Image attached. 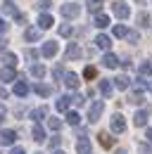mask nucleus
<instances>
[{"label": "nucleus", "instance_id": "nucleus-1", "mask_svg": "<svg viewBox=\"0 0 152 154\" xmlns=\"http://www.w3.org/2000/svg\"><path fill=\"white\" fill-rule=\"evenodd\" d=\"M112 12H114V17H119V19H128L131 7H128L124 0H116V2H112Z\"/></svg>", "mask_w": 152, "mask_h": 154}, {"label": "nucleus", "instance_id": "nucleus-2", "mask_svg": "<svg viewBox=\"0 0 152 154\" xmlns=\"http://www.w3.org/2000/svg\"><path fill=\"white\" fill-rule=\"evenodd\" d=\"M102 109H105V102H102V100H95L93 104H90V109H88V121L95 123V121L102 116Z\"/></svg>", "mask_w": 152, "mask_h": 154}, {"label": "nucleus", "instance_id": "nucleus-3", "mask_svg": "<svg viewBox=\"0 0 152 154\" xmlns=\"http://www.w3.org/2000/svg\"><path fill=\"white\" fill-rule=\"evenodd\" d=\"M81 14V5H76V2H67V5H62V17H67V19H76Z\"/></svg>", "mask_w": 152, "mask_h": 154}, {"label": "nucleus", "instance_id": "nucleus-4", "mask_svg": "<svg viewBox=\"0 0 152 154\" xmlns=\"http://www.w3.org/2000/svg\"><path fill=\"white\" fill-rule=\"evenodd\" d=\"M109 126H112V133H124V131H126V119L121 114H114Z\"/></svg>", "mask_w": 152, "mask_h": 154}, {"label": "nucleus", "instance_id": "nucleus-5", "mask_svg": "<svg viewBox=\"0 0 152 154\" xmlns=\"http://www.w3.org/2000/svg\"><path fill=\"white\" fill-rule=\"evenodd\" d=\"M147 119H150V112H147V109H138L135 116H133V123H135L138 128H143V126H147Z\"/></svg>", "mask_w": 152, "mask_h": 154}, {"label": "nucleus", "instance_id": "nucleus-6", "mask_svg": "<svg viewBox=\"0 0 152 154\" xmlns=\"http://www.w3.org/2000/svg\"><path fill=\"white\" fill-rule=\"evenodd\" d=\"M57 50H59V45H57L55 40H48V43L43 45L40 55H43V57H55V55H57Z\"/></svg>", "mask_w": 152, "mask_h": 154}, {"label": "nucleus", "instance_id": "nucleus-7", "mask_svg": "<svg viewBox=\"0 0 152 154\" xmlns=\"http://www.w3.org/2000/svg\"><path fill=\"white\" fill-rule=\"evenodd\" d=\"M55 24V19H52V14H48V12H43L40 17H38V29L43 31V29H50Z\"/></svg>", "mask_w": 152, "mask_h": 154}, {"label": "nucleus", "instance_id": "nucleus-8", "mask_svg": "<svg viewBox=\"0 0 152 154\" xmlns=\"http://www.w3.org/2000/svg\"><path fill=\"white\" fill-rule=\"evenodd\" d=\"M14 140H17V131H10L7 128V131L0 133V142L2 145H14Z\"/></svg>", "mask_w": 152, "mask_h": 154}, {"label": "nucleus", "instance_id": "nucleus-9", "mask_svg": "<svg viewBox=\"0 0 152 154\" xmlns=\"http://www.w3.org/2000/svg\"><path fill=\"white\" fill-rule=\"evenodd\" d=\"M29 90H31V88H29L26 81H17V83H14V95H17V97H26V95H29Z\"/></svg>", "mask_w": 152, "mask_h": 154}, {"label": "nucleus", "instance_id": "nucleus-10", "mask_svg": "<svg viewBox=\"0 0 152 154\" xmlns=\"http://www.w3.org/2000/svg\"><path fill=\"white\" fill-rule=\"evenodd\" d=\"M64 85H67V88H71V90L78 88V76H76L74 71H67V74H64Z\"/></svg>", "mask_w": 152, "mask_h": 154}, {"label": "nucleus", "instance_id": "nucleus-11", "mask_svg": "<svg viewBox=\"0 0 152 154\" xmlns=\"http://www.w3.org/2000/svg\"><path fill=\"white\" fill-rule=\"evenodd\" d=\"M100 93H102L105 97H112L114 85H112V81H109V78H102V81H100Z\"/></svg>", "mask_w": 152, "mask_h": 154}, {"label": "nucleus", "instance_id": "nucleus-12", "mask_svg": "<svg viewBox=\"0 0 152 154\" xmlns=\"http://www.w3.org/2000/svg\"><path fill=\"white\" fill-rule=\"evenodd\" d=\"M2 12H5L7 17H17V14H19L17 5H14L12 0H5V2H2Z\"/></svg>", "mask_w": 152, "mask_h": 154}, {"label": "nucleus", "instance_id": "nucleus-13", "mask_svg": "<svg viewBox=\"0 0 152 154\" xmlns=\"http://www.w3.org/2000/svg\"><path fill=\"white\" fill-rule=\"evenodd\" d=\"M102 64H105L107 69H116V66H119V57L112 55V52H107V55L102 57Z\"/></svg>", "mask_w": 152, "mask_h": 154}, {"label": "nucleus", "instance_id": "nucleus-14", "mask_svg": "<svg viewBox=\"0 0 152 154\" xmlns=\"http://www.w3.org/2000/svg\"><path fill=\"white\" fill-rule=\"evenodd\" d=\"M109 45H112V40H109V36H105V33H100L95 38V48H100V50H109Z\"/></svg>", "mask_w": 152, "mask_h": 154}, {"label": "nucleus", "instance_id": "nucleus-15", "mask_svg": "<svg viewBox=\"0 0 152 154\" xmlns=\"http://www.w3.org/2000/svg\"><path fill=\"white\" fill-rule=\"evenodd\" d=\"M97 140H100V145H102L105 149H109V147H114V137H112L109 133H105V131H102V133L97 135Z\"/></svg>", "mask_w": 152, "mask_h": 154}, {"label": "nucleus", "instance_id": "nucleus-16", "mask_svg": "<svg viewBox=\"0 0 152 154\" xmlns=\"http://www.w3.org/2000/svg\"><path fill=\"white\" fill-rule=\"evenodd\" d=\"M143 100H145V97H143V90H138V88H135V90H131V93H128V97H126V102H131V104H140Z\"/></svg>", "mask_w": 152, "mask_h": 154}, {"label": "nucleus", "instance_id": "nucleus-17", "mask_svg": "<svg viewBox=\"0 0 152 154\" xmlns=\"http://www.w3.org/2000/svg\"><path fill=\"white\" fill-rule=\"evenodd\" d=\"M69 104H71V97L69 95H62L59 100H57V112H69Z\"/></svg>", "mask_w": 152, "mask_h": 154}, {"label": "nucleus", "instance_id": "nucleus-18", "mask_svg": "<svg viewBox=\"0 0 152 154\" xmlns=\"http://www.w3.org/2000/svg\"><path fill=\"white\" fill-rule=\"evenodd\" d=\"M112 85H116L119 90H126V88L131 85V78H128V76H124V74H121V76H116V78H114V83H112Z\"/></svg>", "mask_w": 152, "mask_h": 154}, {"label": "nucleus", "instance_id": "nucleus-19", "mask_svg": "<svg viewBox=\"0 0 152 154\" xmlns=\"http://www.w3.org/2000/svg\"><path fill=\"white\" fill-rule=\"evenodd\" d=\"M33 93H38L40 97H48V95H52V88L45 85V83H36V85H33Z\"/></svg>", "mask_w": 152, "mask_h": 154}, {"label": "nucleus", "instance_id": "nucleus-20", "mask_svg": "<svg viewBox=\"0 0 152 154\" xmlns=\"http://www.w3.org/2000/svg\"><path fill=\"white\" fill-rule=\"evenodd\" d=\"M81 57V48L76 45V43H69V48H67V59H78Z\"/></svg>", "mask_w": 152, "mask_h": 154}, {"label": "nucleus", "instance_id": "nucleus-21", "mask_svg": "<svg viewBox=\"0 0 152 154\" xmlns=\"http://www.w3.org/2000/svg\"><path fill=\"white\" fill-rule=\"evenodd\" d=\"M138 74H140V76H152V59H145V62L138 66Z\"/></svg>", "mask_w": 152, "mask_h": 154}, {"label": "nucleus", "instance_id": "nucleus-22", "mask_svg": "<svg viewBox=\"0 0 152 154\" xmlns=\"http://www.w3.org/2000/svg\"><path fill=\"white\" fill-rule=\"evenodd\" d=\"M76 152H78V154H90V142H88L86 137H81L78 145H76Z\"/></svg>", "mask_w": 152, "mask_h": 154}, {"label": "nucleus", "instance_id": "nucleus-23", "mask_svg": "<svg viewBox=\"0 0 152 154\" xmlns=\"http://www.w3.org/2000/svg\"><path fill=\"white\" fill-rule=\"evenodd\" d=\"M31 135H33V140H36V142H43V140H45V131H43L38 123H33V128H31Z\"/></svg>", "mask_w": 152, "mask_h": 154}, {"label": "nucleus", "instance_id": "nucleus-24", "mask_svg": "<svg viewBox=\"0 0 152 154\" xmlns=\"http://www.w3.org/2000/svg\"><path fill=\"white\" fill-rule=\"evenodd\" d=\"M93 24L97 26V29H105V26H109V17L100 12V14H95V21H93Z\"/></svg>", "mask_w": 152, "mask_h": 154}, {"label": "nucleus", "instance_id": "nucleus-25", "mask_svg": "<svg viewBox=\"0 0 152 154\" xmlns=\"http://www.w3.org/2000/svg\"><path fill=\"white\" fill-rule=\"evenodd\" d=\"M2 62H5L10 69H14V66H17V55H14V52H5V55H2Z\"/></svg>", "mask_w": 152, "mask_h": 154}, {"label": "nucleus", "instance_id": "nucleus-26", "mask_svg": "<svg viewBox=\"0 0 152 154\" xmlns=\"http://www.w3.org/2000/svg\"><path fill=\"white\" fill-rule=\"evenodd\" d=\"M14 69H10V66H5V69H0V81H14Z\"/></svg>", "mask_w": 152, "mask_h": 154}, {"label": "nucleus", "instance_id": "nucleus-27", "mask_svg": "<svg viewBox=\"0 0 152 154\" xmlns=\"http://www.w3.org/2000/svg\"><path fill=\"white\" fill-rule=\"evenodd\" d=\"M24 38L29 40V43H33V40L40 38V29H26V33H24Z\"/></svg>", "mask_w": 152, "mask_h": 154}, {"label": "nucleus", "instance_id": "nucleus-28", "mask_svg": "<svg viewBox=\"0 0 152 154\" xmlns=\"http://www.w3.org/2000/svg\"><path fill=\"white\" fill-rule=\"evenodd\" d=\"M31 76L33 78H43L45 76V66H43V64H31Z\"/></svg>", "mask_w": 152, "mask_h": 154}, {"label": "nucleus", "instance_id": "nucleus-29", "mask_svg": "<svg viewBox=\"0 0 152 154\" xmlns=\"http://www.w3.org/2000/svg\"><path fill=\"white\" fill-rule=\"evenodd\" d=\"M112 33L116 36V38H126V33H128V29H126L124 24H116V26L112 29Z\"/></svg>", "mask_w": 152, "mask_h": 154}, {"label": "nucleus", "instance_id": "nucleus-30", "mask_svg": "<svg viewBox=\"0 0 152 154\" xmlns=\"http://www.w3.org/2000/svg\"><path fill=\"white\" fill-rule=\"evenodd\" d=\"M45 114H48V107H38V109H33V112H31V119L38 123V121H40Z\"/></svg>", "mask_w": 152, "mask_h": 154}, {"label": "nucleus", "instance_id": "nucleus-31", "mask_svg": "<svg viewBox=\"0 0 152 154\" xmlns=\"http://www.w3.org/2000/svg\"><path fill=\"white\" fill-rule=\"evenodd\" d=\"M135 21H138V26H150V14L147 12H138Z\"/></svg>", "mask_w": 152, "mask_h": 154}, {"label": "nucleus", "instance_id": "nucleus-32", "mask_svg": "<svg viewBox=\"0 0 152 154\" xmlns=\"http://www.w3.org/2000/svg\"><path fill=\"white\" fill-rule=\"evenodd\" d=\"M88 10H90L93 14H100V10H102V0H88Z\"/></svg>", "mask_w": 152, "mask_h": 154}, {"label": "nucleus", "instance_id": "nucleus-33", "mask_svg": "<svg viewBox=\"0 0 152 154\" xmlns=\"http://www.w3.org/2000/svg\"><path fill=\"white\" fill-rule=\"evenodd\" d=\"M67 123L69 126H78L81 123V116L76 114V112H67Z\"/></svg>", "mask_w": 152, "mask_h": 154}, {"label": "nucleus", "instance_id": "nucleus-34", "mask_svg": "<svg viewBox=\"0 0 152 154\" xmlns=\"http://www.w3.org/2000/svg\"><path fill=\"white\" fill-rule=\"evenodd\" d=\"M48 128H50V131H59V128H62V121L55 119V116H52V119H48Z\"/></svg>", "mask_w": 152, "mask_h": 154}, {"label": "nucleus", "instance_id": "nucleus-35", "mask_svg": "<svg viewBox=\"0 0 152 154\" xmlns=\"http://www.w3.org/2000/svg\"><path fill=\"white\" fill-rule=\"evenodd\" d=\"M71 33H74V29H71L69 24H62V26H59V36H64V38H69Z\"/></svg>", "mask_w": 152, "mask_h": 154}, {"label": "nucleus", "instance_id": "nucleus-36", "mask_svg": "<svg viewBox=\"0 0 152 154\" xmlns=\"http://www.w3.org/2000/svg\"><path fill=\"white\" fill-rule=\"evenodd\" d=\"M95 76H97V69H95V66H86V69H83V78L90 81V78H95Z\"/></svg>", "mask_w": 152, "mask_h": 154}, {"label": "nucleus", "instance_id": "nucleus-37", "mask_svg": "<svg viewBox=\"0 0 152 154\" xmlns=\"http://www.w3.org/2000/svg\"><path fill=\"white\" fill-rule=\"evenodd\" d=\"M126 40H128V43H138V40H140L138 31H128V33H126Z\"/></svg>", "mask_w": 152, "mask_h": 154}, {"label": "nucleus", "instance_id": "nucleus-38", "mask_svg": "<svg viewBox=\"0 0 152 154\" xmlns=\"http://www.w3.org/2000/svg\"><path fill=\"white\" fill-rule=\"evenodd\" d=\"M71 102H74L76 107H81V104H83V102H86V97L81 95V93H76V95H74V97H71Z\"/></svg>", "mask_w": 152, "mask_h": 154}, {"label": "nucleus", "instance_id": "nucleus-39", "mask_svg": "<svg viewBox=\"0 0 152 154\" xmlns=\"http://www.w3.org/2000/svg\"><path fill=\"white\" fill-rule=\"evenodd\" d=\"M38 55H40V52H38V50H31V48H29V50H26V57L31 59V62H36V59H38Z\"/></svg>", "mask_w": 152, "mask_h": 154}, {"label": "nucleus", "instance_id": "nucleus-40", "mask_svg": "<svg viewBox=\"0 0 152 154\" xmlns=\"http://www.w3.org/2000/svg\"><path fill=\"white\" fill-rule=\"evenodd\" d=\"M48 7H50V0H38V10H43V12H45Z\"/></svg>", "mask_w": 152, "mask_h": 154}, {"label": "nucleus", "instance_id": "nucleus-41", "mask_svg": "<svg viewBox=\"0 0 152 154\" xmlns=\"http://www.w3.org/2000/svg\"><path fill=\"white\" fill-rule=\"evenodd\" d=\"M5 48H7V38L0 36V52H5Z\"/></svg>", "mask_w": 152, "mask_h": 154}, {"label": "nucleus", "instance_id": "nucleus-42", "mask_svg": "<svg viewBox=\"0 0 152 154\" xmlns=\"http://www.w3.org/2000/svg\"><path fill=\"white\" fill-rule=\"evenodd\" d=\"M5 114H7V109H5V107H2V104H0V123H2V121H5Z\"/></svg>", "mask_w": 152, "mask_h": 154}, {"label": "nucleus", "instance_id": "nucleus-43", "mask_svg": "<svg viewBox=\"0 0 152 154\" xmlns=\"http://www.w3.org/2000/svg\"><path fill=\"white\" fill-rule=\"evenodd\" d=\"M52 76H55V78L62 76V69H59V66H55V69H52Z\"/></svg>", "mask_w": 152, "mask_h": 154}, {"label": "nucleus", "instance_id": "nucleus-44", "mask_svg": "<svg viewBox=\"0 0 152 154\" xmlns=\"http://www.w3.org/2000/svg\"><path fill=\"white\" fill-rule=\"evenodd\" d=\"M10 154H26V152H24L21 147H12V152H10Z\"/></svg>", "mask_w": 152, "mask_h": 154}, {"label": "nucleus", "instance_id": "nucleus-45", "mask_svg": "<svg viewBox=\"0 0 152 154\" xmlns=\"http://www.w3.org/2000/svg\"><path fill=\"white\" fill-rule=\"evenodd\" d=\"M7 31V24H5V19H0V33H5Z\"/></svg>", "mask_w": 152, "mask_h": 154}, {"label": "nucleus", "instance_id": "nucleus-46", "mask_svg": "<svg viewBox=\"0 0 152 154\" xmlns=\"http://www.w3.org/2000/svg\"><path fill=\"white\" fill-rule=\"evenodd\" d=\"M57 145H59V137H57V135H55V137L50 140V147H57Z\"/></svg>", "mask_w": 152, "mask_h": 154}, {"label": "nucleus", "instance_id": "nucleus-47", "mask_svg": "<svg viewBox=\"0 0 152 154\" xmlns=\"http://www.w3.org/2000/svg\"><path fill=\"white\" fill-rule=\"evenodd\" d=\"M145 137H147V140L152 142V128H147V133H145Z\"/></svg>", "mask_w": 152, "mask_h": 154}, {"label": "nucleus", "instance_id": "nucleus-48", "mask_svg": "<svg viewBox=\"0 0 152 154\" xmlns=\"http://www.w3.org/2000/svg\"><path fill=\"white\" fill-rule=\"evenodd\" d=\"M7 95V93H5V88H2V85H0V100H2V97Z\"/></svg>", "mask_w": 152, "mask_h": 154}, {"label": "nucleus", "instance_id": "nucleus-49", "mask_svg": "<svg viewBox=\"0 0 152 154\" xmlns=\"http://www.w3.org/2000/svg\"><path fill=\"white\" fill-rule=\"evenodd\" d=\"M52 154H64V152H62V149H55V152H52Z\"/></svg>", "mask_w": 152, "mask_h": 154}, {"label": "nucleus", "instance_id": "nucleus-50", "mask_svg": "<svg viewBox=\"0 0 152 154\" xmlns=\"http://www.w3.org/2000/svg\"><path fill=\"white\" fill-rule=\"evenodd\" d=\"M147 88H150V93H152V81H150V85H147Z\"/></svg>", "mask_w": 152, "mask_h": 154}]
</instances>
